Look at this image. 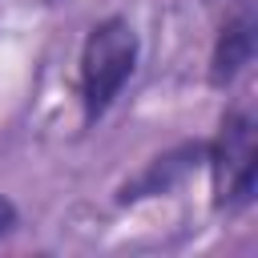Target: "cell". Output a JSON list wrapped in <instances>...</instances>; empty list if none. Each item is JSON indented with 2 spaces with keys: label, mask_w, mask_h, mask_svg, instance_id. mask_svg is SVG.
Segmentation results:
<instances>
[{
  "label": "cell",
  "mask_w": 258,
  "mask_h": 258,
  "mask_svg": "<svg viewBox=\"0 0 258 258\" xmlns=\"http://www.w3.org/2000/svg\"><path fill=\"white\" fill-rule=\"evenodd\" d=\"M202 161H206V141H181V145L149 157L145 169L133 173V177L117 189V206H133V202H141V198H157V194L177 189Z\"/></svg>",
  "instance_id": "4"
},
{
  "label": "cell",
  "mask_w": 258,
  "mask_h": 258,
  "mask_svg": "<svg viewBox=\"0 0 258 258\" xmlns=\"http://www.w3.org/2000/svg\"><path fill=\"white\" fill-rule=\"evenodd\" d=\"M258 52V16H254V0H234L230 12L218 24L214 48H210V85L214 89H230L254 60Z\"/></svg>",
  "instance_id": "3"
},
{
  "label": "cell",
  "mask_w": 258,
  "mask_h": 258,
  "mask_svg": "<svg viewBox=\"0 0 258 258\" xmlns=\"http://www.w3.org/2000/svg\"><path fill=\"white\" fill-rule=\"evenodd\" d=\"M16 226H20V210L12 206V198H4V194H0V238H8Z\"/></svg>",
  "instance_id": "5"
},
{
  "label": "cell",
  "mask_w": 258,
  "mask_h": 258,
  "mask_svg": "<svg viewBox=\"0 0 258 258\" xmlns=\"http://www.w3.org/2000/svg\"><path fill=\"white\" fill-rule=\"evenodd\" d=\"M210 194L218 214H242L258 194V129L250 109H230L218 121V133L206 141Z\"/></svg>",
  "instance_id": "2"
},
{
  "label": "cell",
  "mask_w": 258,
  "mask_h": 258,
  "mask_svg": "<svg viewBox=\"0 0 258 258\" xmlns=\"http://www.w3.org/2000/svg\"><path fill=\"white\" fill-rule=\"evenodd\" d=\"M137 56H141V40L125 16H105L89 28L85 48H81V73H77L85 125L101 121L113 109V101L137 73Z\"/></svg>",
  "instance_id": "1"
}]
</instances>
